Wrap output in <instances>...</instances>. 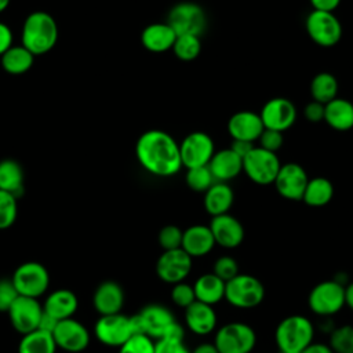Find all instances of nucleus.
<instances>
[{"label": "nucleus", "instance_id": "1", "mask_svg": "<svg viewBox=\"0 0 353 353\" xmlns=\"http://www.w3.org/2000/svg\"><path fill=\"white\" fill-rule=\"evenodd\" d=\"M135 156L141 167L154 176H172L182 168L179 143L163 130H148L141 134Z\"/></svg>", "mask_w": 353, "mask_h": 353}, {"label": "nucleus", "instance_id": "2", "mask_svg": "<svg viewBox=\"0 0 353 353\" xmlns=\"http://www.w3.org/2000/svg\"><path fill=\"white\" fill-rule=\"evenodd\" d=\"M22 46L36 55H43L54 48L58 40V25L46 11L30 12L22 25Z\"/></svg>", "mask_w": 353, "mask_h": 353}, {"label": "nucleus", "instance_id": "3", "mask_svg": "<svg viewBox=\"0 0 353 353\" xmlns=\"http://www.w3.org/2000/svg\"><path fill=\"white\" fill-rule=\"evenodd\" d=\"M314 339L313 323L302 314L284 317L276 327L274 341L279 352L301 353Z\"/></svg>", "mask_w": 353, "mask_h": 353}, {"label": "nucleus", "instance_id": "4", "mask_svg": "<svg viewBox=\"0 0 353 353\" xmlns=\"http://www.w3.org/2000/svg\"><path fill=\"white\" fill-rule=\"evenodd\" d=\"M265 287L252 274L239 273L225 284V299L237 309H252L262 303Z\"/></svg>", "mask_w": 353, "mask_h": 353}, {"label": "nucleus", "instance_id": "5", "mask_svg": "<svg viewBox=\"0 0 353 353\" xmlns=\"http://www.w3.org/2000/svg\"><path fill=\"white\" fill-rule=\"evenodd\" d=\"M214 345L219 353H251L256 345V334L251 325L232 321L216 330Z\"/></svg>", "mask_w": 353, "mask_h": 353}, {"label": "nucleus", "instance_id": "6", "mask_svg": "<svg viewBox=\"0 0 353 353\" xmlns=\"http://www.w3.org/2000/svg\"><path fill=\"white\" fill-rule=\"evenodd\" d=\"M167 23L174 29L176 36L192 34L201 37L207 29V14L197 3L181 1L170 10Z\"/></svg>", "mask_w": 353, "mask_h": 353}, {"label": "nucleus", "instance_id": "7", "mask_svg": "<svg viewBox=\"0 0 353 353\" xmlns=\"http://www.w3.org/2000/svg\"><path fill=\"white\" fill-rule=\"evenodd\" d=\"M307 306L320 317L336 314L345 306V285L334 279L316 284L309 292Z\"/></svg>", "mask_w": 353, "mask_h": 353}, {"label": "nucleus", "instance_id": "8", "mask_svg": "<svg viewBox=\"0 0 353 353\" xmlns=\"http://www.w3.org/2000/svg\"><path fill=\"white\" fill-rule=\"evenodd\" d=\"M281 167L277 153L268 152L259 146H254L247 156L243 157V172L256 185L266 186L274 182Z\"/></svg>", "mask_w": 353, "mask_h": 353}, {"label": "nucleus", "instance_id": "9", "mask_svg": "<svg viewBox=\"0 0 353 353\" xmlns=\"http://www.w3.org/2000/svg\"><path fill=\"white\" fill-rule=\"evenodd\" d=\"M306 33L320 47H332L342 37L341 21L334 12L312 10L305 21Z\"/></svg>", "mask_w": 353, "mask_h": 353}, {"label": "nucleus", "instance_id": "10", "mask_svg": "<svg viewBox=\"0 0 353 353\" xmlns=\"http://www.w3.org/2000/svg\"><path fill=\"white\" fill-rule=\"evenodd\" d=\"M132 317V324L135 334H143L152 338L153 341L161 339L167 328L175 321L172 312L159 303L146 305Z\"/></svg>", "mask_w": 353, "mask_h": 353}, {"label": "nucleus", "instance_id": "11", "mask_svg": "<svg viewBox=\"0 0 353 353\" xmlns=\"http://www.w3.org/2000/svg\"><path fill=\"white\" fill-rule=\"evenodd\" d=\"M11 281L14 283L19 295L37 299L47 291L50 276L43 263L30 261L21 263L15 269L14 274L11 276Z\"/></svg>", "mask_w": 353, "mask_h": 353}, {"label": "nucleus", "instance_id": "12", "mask_svg": "<svg viewBox=\"0 0 353 353\" xmlns=\"http://www.w3.org/2000/svg\"><path fill=\"white\" fill-rule=\"evenodd\" d=\"M97 339L110 347H120L130 336L135 334L132 317L121 312L108 316H101L94 327Z\"/></svg>", "mask_w": 353, "mask_h": 353}, {"label": "nucleus", "instance_id": "13", "mask_svg": "<svg viewBox=\"0 0 353 353\" xmlns=\"http://www.w3.org/2000/svg\"><path fill=\"white\" fill-rule=\"evenodd\" d=\"M179 153L182 167L186 170L207 165L215 153L214 141L204 131H193L179 143Z\"/></svg>", "mask_w": 353, "mask_h": 353}, {"label": "nucleus", "instance_id": "14", "mask_svg": "<svg viewBox=\"0 0 353 353\" xmlns=\"http://www.w3.org/2000/svg\"><path fill=\"white\" fill-rule=\"evenodd\" d=\"M192 266L193 259L182 248L163 251L156 262V274L161 281L174 285L185 281L192 272Z\"/></svg>", "mask_w": 353, "mask_h": 353}, {"label": "nucleus", "instance_id": "15", "mask_svg": "<svg viewBox=\"0 0 353 353\" xmlns=\"http://www.w3.org/2000/svg\"><path fill=\"white\" fill-rule=\"evenodd\" d=\"M298 112L292 101L284 97H274L265 102L259 112L263 128L284 132L294 125Z\"/></svg>", "mask_w": 353, "mask_h": 353}, {"label": "nucleus", "instance_id": "16", "mask_svg": "<svg viewBox=\"0 0 353 353\" xmlns=\"http://www.w3.org/2000/svg\"><path fill=\"white\" fill-rule=\"evenodd\" d=\"M307 181L309 176L301 164L285 163L281 164L273 185L281 197L292 201H299L302 200Z\"/></svg>", "mask_w": 353, "mask_h": 353}, {"label": "nucleus", "instance_id": "17", "mask_svg": "<svg viewBox=\"0 0 353 353\" xmlns=\"http://www.w3.org/2000/svg\"><path fill=\"white\" fill-rule=\"evenodd\" d=\"M7 313L12 327L19 334L25 335L39 328L43 316V305H40L36 298L19 295Z\"/></svg>", "mask_w": 353, "mask_h": 353}, {"label": "nucleus", "instance_id": "18", "mask_svg": "<svg viewBox=\"0 0 353 353\" xmlns=\"http://www.w3.org/2000/svg\"><path fill=\"white\" fill-rule=\"evenodd\" d=\"M52 338L57 347L70 353L84 350L90 343V332L80 321L73 317L59 320L52 331Z\"/></svg>", "mask_w": 353, "mask_h": 353}, {"label": "nucleus", "instance_id": "19", "mask_svg": "<svg viewBox=\"0 0 353 353\" xmlns=\"http://www.w3.org/2000/svg\"><path fill=\"white\" fill-rule=\"evenodd\" d=\"M208 226L215 244L222 248L233 250L244 240V228L241 222L229 212L212 216Z\"/></svg>", "mask_w": 353, "mask_h": 353}, {"label": "nucleus", "instance_id": "20", "mask_svg": "<svg viewBox=\"0 0 353 353\" xmlns=\"http://www.w3.org/2000/svg\"><path fill=\"white\" fill-rule=\"evenodd\" d=\"M263 131L259 113L252 110H240L228 120V132L233 141L255 142Z\"/></svg>", "mask_w": 353, "mask_h": 353}, {"label": "nucleus", "instance_id": "21", "mask_svg": "<svg viewBox=\"0 0 353 353\" xmlns=\"http://www.w3.org/2000/svg\"><path fill=\"white\" fill-rule=\"evenodd\" d=\"M185 310V324L189 331L196 335L204 336L215 331L218 316L211 305L194 301Z\"/></svg>", "mask_w": 353, "mask_h": 353}, {"label": "nucleus", "instance_id": "22", "mask_svg": "<svg viewBox=\"0 0 353 353\" xmlns=\"http://www.w3.org/2000/svg\"><path fill=\"white\" fill-rule=\"evenodd\" d=\"M92 305L101 316L120 313L124 306L123 287L112 280L101 283L94 292Z\"/></svg>", "mask_w": 353, "mask_h": 353}, {"label": "nucleus", "instance_id": "23", "mask_svg": "<svg viewBox=\"0 0 353 353\" xmlns=\"http://www.w3.org/2000/svg\"><path fill=\"white\" fill-rule=\"evenodd\" d=\"M215 240L210 230V226L205 225H192L183 230L182 245L181 248L192 258L205 256L215 247Z\"/></svg>", "mask_w": 353, "mask_h": 353}, {"label": "nucleus", "instance_id": "24", "mask_svg": "<svg viewBox=\"0 0 353 353\" xmlns=\"http://www.w3.org/2000/svg\"><path fill=\"white\" fill-rule=\"evenodd\" d=\"M207 165L216 182H228L243 172V159L230 148L215 150Z\"/></svg>", "mask_w": 353, "mask_h": 353}, {"label": "nucleus", "instance_id": "25", "mask_svg": "<svg viewBox=\"0 0 353 353\" xmlns=\"http://www.w3.org/2000/svg\"><path fill=\"white\" fill-rule=\"evenodd\" d=\"M176 33L167 22H154L148 25L141 33L142 46L154 54H161L172 48Z\"/></svg>", "mask_w": 353, "mask_h": 353}, {"label": "nucleus", "instance_id": "26", "mask_svg": "<svg viewBox=\"0 0 353 353\" xmlns=\"http://www.w3.org/2000/svg\"><path fill=\"white\" fill-rule=\"evenodd\" d=\"M79 306L76 294L68 288H59L52 291L44 301L43 310L55 320H65L74 314Z\"/></svg>", "mask_w": 353, "mask_h": 353}, {"label": "nucleus", "instance_id": "27", "mask_svg": "<svg viewBox=\"0 0 353 353\" xmlns=\"http://www.w3.org/2000/svg\"><path fill=\"white\" fill-rule=\"evenodd\" d=\"M324 121L335 131L353 128V103L345 98H334L324 105Z\"/></svg>", "mask_w": 353, "mask_h": 353}, {"label": "nucleus", "instance_id": "28", "mask_svg": "<svg viewBox=\"0 0 353 353\" xmlns=\"http://www.w3.org/2000/svg\"><path fill=\"white\" fill-rule=\"evenodd\" d=\"M234 200L233 189L226 182H214L204 192V208L211 216L228 214Z\"/></svg>", "mask_w": 353, "mask_h": 353}, {"label": "nucleus", "instance_id": "29", "mask_svg": "<svg viewBox=\"0 0 353 353\" xmlns=\"http://www.w3.org/2000/svg\"><path fill=\"white\" fill-rule=\"evenodd\" d=\"M225 284L226 283L212 272L199 276L193 284L196 301L211 306L219 303L222 299H225Z\"/></svg>", "mask_w": 353, "mask_h": 353}, {"label": "nucleus", "instance_id": "30", "mask_svg": "<svg viewBox=\"0 0 353 353\" xmlns=\"http://www.w3.org/2000/svg\"><path fill=\"white\" fill-rule=\"evenodd\" d=\"M334 197V185L330 179L324 176H314L309 178L302 201L309 207H324L327 205Z\"/></svg>", "mask_w": 353, "mask_h": 353}, {"label": "nucleus", "instance_id": "31", "mask_svg": "<svg viewBox=\"0 0 353 353\" xmlns=\"http://www.w3.org/2000/svg\"><path fill=\"white\" fill-rule=\"evenodd\" d=\"M0 190L8 192L17 199L23 193V170L12 159L0 161Z\"/></svg>", "mask_w": 353, "mask_h": 353}, {"label": "nucleus", "instance_id": "32", "mask_svg": "<svg viewBox=\"0 0 353 353\" xmlns=\"http://www.w3.org/2000/svg\"><path fill=\"white\" fill-rule=\"evenodd\" d=\"M34 55L29 52L22 44L12 46L1 55V66L8 74H23L33 66Z\"/></svg>", "mask_w": 353, "mask_h": 353}, {"label": "nucleus", "instance_id": "33", "mask_svg": "<svg viewBox=\"0 0 353 353\" xmlns=\"http://www.w3.org/2000/svg\"><path fill=\"white\" fill-rule=\"evenodd\" d=\"M310 97L313 101H317L323 105L328 103L338 97L339 84L336 77L330 72H320L314 74L310 81Z\"/></svg>", "mask_w": 353, "mask_h": 353}, {"label": "nucleus", "instance_id": "34", "mask_svg": "<svg viewBox=\"0 0 353 353\" xmlns=\"http://www.w3.org/2000/svg\"><path fill=\"white\" fill-rule=\"evenodd\" d=\"M57 345L52 334L43 330H34L22 335L18 345V353H55Z\"/></svg>", "mask_w": 353, "mask_h": 353}, {"label": "nucleus", "instance_id": "35", "mask_svg": "<svg viewBox=\"0 0 353 353\" xmlns=\"http://www.w3.org/2000/svg\"><path fill=\"white\" fill-rule=\"evenodd\" d=\"M171 50L179 61H194L201 52V37L192 34H179L176 36Z\"/></svg>", "mask_w": 353, "mask_h": 353}, {"label": "nucleus", "instance_id": "36", "mask_svg": "<svg viewBox=\"0 0 353 353\" xmlns=\"http://www.w3.org/2000/svg\"><path fill=\"white\" fill-rule=\"evenodd\" d=\"M330 347L334 353H353V325L343 324L330 331Z\"/></svg>", "mask_w": 353, "mask_h": 353}, {"label": "nucleus", "instance_id": "37", "mask_svg": "<svg viewBox=\"0 0 353 353\" xmlns=\"http://www.w3.org/2000/svg\"><path fill=\"white\" fill-rule=\"evenodd\" d=\"M185 182L189 189L204 193L214 182H216L208 168V165L188 168L185 174Z\"/></svg>", "mask_w": 353, "mask_h": 353}, {"label": "nucleus", "instance_id": "38", "mask_svg": "<svg viewBox=\"0 0 353 353\" xmlns=\"http://www.w3.org/2000/svg\"><path fill=\"white\" fill-rule=\"evenodd\" d=\"M18 214L17 197L8 192L0 190V230L10 228Z\"/></svg>", "mask_w": 353, "mask_h": 353}, {"label": "nucleus", "instance_id": "39", "mask_svg": "<svg viewBox=\"0 0 353 353\" xmlns=\"http://www.w3.org/2000/svg\"><path fill=\"white\" fill-rule=\"evenodd\" d=\"M156 341L143 334H134L120 347L119 353H154Z\"/></svg>", "mask_w": 353, "mask_h": 353}, {"label": "nucleus", "instance_id": "40", "mask_svg": "<svg viewBox=\"0 0 353 353\" xmlns=\"http://www.w3.org/2000/svg\"><path fill=\"white\" fill-rule=\"evenodd\" d=\"M182 234L183 230L176 225H165L160 229L157 241L159 245L163 248V251L176 250L182 245Z\"/></svg>", "mask_w": 353, "mask_h": 353}, {"label": "nucleus", "instance_id": "41", "mask_svg": "<svg viewBox=\"0 0 353 353\" xmlns=\"http://www.w3.org/2000/svg\"><path fill=\"white\" fill-rule=\"evenodd\" d=\"M212 273L218 276L222 281H229L234 276H237L239 272V263L237 261L230 255H222L215 259L212 265Z\"/></svg>", "mask_w": 353, "mask_h": 353}, {"label": "nucleus", "instance_id": "42", "mask_svg": "<svg viewBox=\"0 0 353 353\" xmlns=\"http://www.w3.org/2000/svg\"><path fill=\"white\" fill-rule=\"evenodd\" d=\"M171 299L178 307L186 309L189 305H192L196 301L193 285L185 281L174 284L171 288Z\"/></svg>", "mask_w": 353, "mask_h": 353}, {"label": "nucleus", "instance_id": "43", "mask_svg": "<svg viewBox=\"0 0 353 353\" xmlns=\"http://www.w3.org/2000/svg\"><path fill=\"white\" fill-rule=\"evenodd\" d=\"M258 141H259V145H258L259 148L272 153H277L284 143L283 132L276 130H269V128H263Z\"/></svg>", "mask_w": 353, "mask_h": 353}, {"label": "nucleus", "instance_id": "44", "mask_svg": "<svg viewBox=\"0 0 353 353\" xmlns=\"http://www.w3.org/2000/svg\"><path fill=\"white\" fill-rule=\"evenodd\" d=\"M19 296L14 283L11 279H1L0 280V312H8L11 305Z\"/></svg>", "mask_w": 353, "mask_h": 353}, {"label": "nucleus", "instance_id": "45", "mask_svg": "<svg viewBox=\"0 0 353 353\" xmlns=\"http://www.w3.org/2000/svg\"><path fill=\"white\" fill-rule=\"evenodd\" d=\"M154 353H190L183 342H172L165 339L156 341Z\"/></svg>", "mask_w": 353, "mask_h": 353}, {"label": "nucleus", "instance_id": "46", "mask_svg": "<svg viewBox=\"0 0 353 353\" xmlns=\"http://www.w3.org/2000/svg\"><path fill=\"white\" fill-rule=\"evenodd\" d=\"M303 114L305 119L312 121V123H319L321 120H324V105L317 102V101H310L306 103L305 109H303Z\"/></svg>", "mask_w": 353, "mask_h": 353}, {"label": "nucleus", "instance_id": "47", "mask_svg": "<svg viewBox=\"0 0 353 353\" xmlns=\"http://www.w3.org/2000/svg\"><path fill=\"white\" fill-rule=\"evenodd\" d=\"M183 338H185V330L176 320L167 328V331L161 336V339L172 341V342H183Z\"/></svg>", "mask_w": 353, "mask_h": 353}, {"label": "nucleus", "instance_id": "48", "mask_svg": "<svg viewBox=\"0 0 353 353\" xmlns=\"http://www.w3.org/2000/svg\"><path fill=\"white\" fill-rule=\"evenodd\" d=\"M11 47H12L11 28L7 23L0 22V57Z\"/></svg>", "mask_w": 353, "mask_h": 353}, {"label": "nucleus", "instance_id": "49", "mask_svg": "<svg viewBox=\"0 0 353 353\" xmlns=\"http://www.w3.org/2000/svg\"><path fill=\"white\" fill-rule=\"evenodd\" d=\"M309 1L313 10L328 11V12H334V10L338 8V6L341 4V0H309Z\"/></svg>", "mask_w": 353, "mask_h": 353}, {"label": "nucleus", "instance_id": "50", "mask_svg": "<svg viewBox=\"0 0 353 353\" xmlns=\"http://www.w3.org/2000/svg\"><path fill=\"white\" fill-rule=\"evenodd\" d=\"M254 146H255V145H254L252 142H247V141H233L230 149H232L233 152H236V153L243 159L244 156H247V154L250 153V150H251Z\"/></svg>", "mask_w": 353, "mask_h": 353}, {"label": "nucleus", "instance_id": "51", "mask_svg": "<svg viewBox=\"0 0 353 353\" xmlns=\"http://www.w3.org/2000/svg\"><path fill=\"white\" fill-rule=\"evenodd\" d=\"M58 320H55L54 317H51L50 314H47L44 310H43V316H41V320H40V324H39V328L37 330H43L46 332H50L52 334L55 325H57Z\"/></svg>", "mask_w": 353, "mask_h": 353}, {"label": "nucleus", "instance_id": "52", "mask_svg": "<svg viewBox=\"0 0 353 353\" xmlns=\"http://www.w3.org/2000/svg\"><path fill=\"white\" fill-rule=\"evenodd\" d=\"M301 353H334L332 349L330 347V345L321 343V342H312L310 345H307Z\"/></svg>", "mask_w": 353, "mask_h": 353}, {"label": "nucleus", "instance_id": "53", "mask_svg": "<svg viewBox=\"0 0 353 353\" xmlns=\"http://www.w3.org/2000/svg\"><path fill=\"white\" fill-rule=\"evenodd\" d=\"M345 306L353 312V281L345 285Z\"/></svg>", "mask_w": 353, "mask_h": 353}, {"label": "nucleus", "instance_id": "54", "mask_svg": "<svg viewBox=\"0 0 353 353\" xmlns=\"http://www.w3.org/2000/svg\"><path fill=\"white\" fill-rule=\"evenodd\" d=\"M190 353H219L214 343H200Z\"/></svg>", "mask_w": 353, "mask_h": 353}, {"label": "nucleus", "instance_id": "55", "mask_svg": "<svg viewBox=\"0 0 353 353\" xmlns=\"http://www.w3.org/2000/svg\"><path fill=\"white\" fill-rule=\"evenodd\" d=\"M11 0H0V12H3L4 10H7V7L10 6Z\"/></svg>", "mask_w": 353, "mask_h": 353}, {"label": "nucleus", "instance_id": "56", "mask_svg": "<svg viewBox=\"0 0 353 353\" xmlns=\"http://www.w3.org/2000/svg\"><path fill=\"white\" fill-rule=\"evenodd\" d=\"M279 353H288V352H279Z\"/></svg>", "mask_w": 353, "mask_h": 353}]
</instances>
